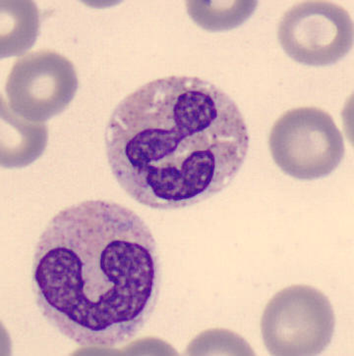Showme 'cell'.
Returning <instances> with one entry per match:
<instances>
[{
	"instance_id": "obj_1",
	"label": "cell",
	"mask_w": 354,
	"mask_h": 356,
	"mask_svg": "<svg viewBox=\"0 0 354 356\" xmlns=\"http://www.w3.org/2000/svg\"><path fill=\"white\" fill-rule=\"evenodd\" d=\"M161 278L148 225L105 200L59 211L33 253L38 308L62 336L85 348H114L133 339L154 312Z\"/></svg>"
},
{
	"instance_id": "obj_2",
	"label": "cell",
	"mask_w": 354,
	"mask_h": 356,
	"mask_svg": "<svg viewBox=\"0 0 354 356\" xmlns=\"http://www.w3.org/2000/svg\"><path fill=\"white\" fill-rule=\"evenodd\" d=\"M107 162L134 200L157 210L193 207L231 185L249 148L240 109L197 77L171 76L119 102L105 135Z\"/></svg>"
},
{
	"instance_id": "obj_3",
	"label": "cell",
	"mask_w": 354,
	"mask_h": 356,
	"mask_svg": "<svg viewBox=\"0 0 354 356\" xmlns=\"http://www.w3.org/2000/svg\"><path fill=\"white\" fill-rule=\"evenodd\" d=\"M269 147L277 166L301 181L330 175L343 161L346 152L334 119L317 107L284 112L272 126Z\"/></svg>"
},
{
	"instance_id": "obj_4",
	"label": "cell",
	"mask_w": 354,
	"mask_h": 356,
	"mask_svg": "<svg viewBox=\"0 0 354 356\" xmlns=\"http://www.w3.org/2000/svg\"><path fill=\"white\" fill-rule=\"evenodd\" d=\"M334 308L322 291L293 285L272 296L261 319L266 348L276 356L318 355L332 343Z\"/></svg>"
},
{
	"instance_id": "obj_5",
	"label": "cell",
	"mask_w": 354,
	"mask_h": 356,
	"mask_svg": "<svg viewBox=\"0 0 354 356\" xmlns=\"http://www.w3.org/2000/svg\"><path fill=\"white\" fill-rule=\"evenodd\" d=\"M78 90L72 62L54 50L31 52L17 59L7 78L9 109L23 120L43 122L68 107Z\"/></svg>"
},
{
	"instance_id": "obj_6",
	"label": "cell",
	"mask_w": 354,
	"mask_h": 356,
	"mask_svg": "<svg viewBox=\"0 0 354 356\" xmlns=\"http://www.w3.org/2000/svg\"><path fill=\"white\" fill-rule=\"evenodd\" d=\"M277 38L294 61L308 66L332 65L353 49V19L334 2H299L282 15Z\"/></svg>"
},
{
	"instance_id": "obj_7",
	"label": "cell",
	"mask_w": 354,
	"mask_h": 356,
	"mask_svg": "<svg viewBox=\"0 0 354 356\" xmlns=\"http://www.w3.org/2000/svg\"><path fill=\"white\" fill-rule=\"evenodd\" d=\"M255 1L188 2L191 18L208 31L231 30L245 22L256 9Z\"/></svg>"
}]
</instances>
